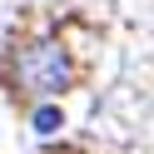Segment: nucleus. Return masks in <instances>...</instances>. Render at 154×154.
Segmentation results:
<instances>
[{
  "instance_id": "f257e3e1",
  "label": "nucleus",
  "mask_w": 154,
  "mask_h": 154,
  "mask_svg": "<svg viewBox=\"0 0 154 154\" xmlns=\"http://www.w3.org/2000/svg\"><path fill=\"white\" fill-rule=\"evenodd\" d=\"M5 75H10L15 94H65L75 85V65H70L60 40H25V45H15L10 60H5Z\"/></svg>"
},
{
  "instance_id": "f03ea898",
  "label": "nucleus",
  "mask_w": 154,
  "mask_h": 154,
  "mask_svg": "<svg viewBox=\"0 0 154 154\" xmlns=\"http://www.w3.org/2000/svg\"><path fill=\"white\" fill-rule=\"evenodd\" d=\"M30 124H35V134H60L65 114H60V104H40V109L30 114Z\"/></svg>"
}]
</instances>
